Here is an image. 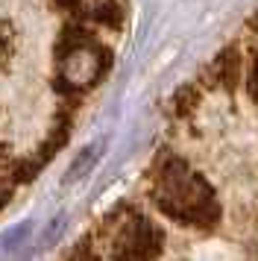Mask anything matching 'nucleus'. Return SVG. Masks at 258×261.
Returning a JSON list of instances; mask_svg holds the SVG:
<instances>
[{
  "instance_id": "f03ea898",
  "label": "nucleus",
  "mask_w": 258,
  "mask_h": 261,
  "mask_svg": "<svg viewBox=\"0 0 258 261\" xmlns=\"http://www.w3.org/2000/svg\"><path fill=\"white\" fill-rule=\"evenodd\" d=\"M162 249V232L147 217H132L126 226L117 229L112 241V258L115 261H150Z\"/></svg>"
},
{
  "instance_id": "20e7f679",
  "label": "nucleus",
  "mask_w": 258,
  "mask_h": 261,
  "mask_svg": "<svg viewBox=\"0 0 258 261\" xmlns=\"http://www.w3.org/2000/svg\"><path fill=\"white\" fill-rule=\"evenodd\" d=\"M249 94L258 103V56H255V65H252V76H249Z\"/></svg>"
},
{
  "instance_id": "39448f33",
  "label": "nucleus",
  "mask_w": 258,
  "mask_h": 261,
  "mask_svg": "<svg viewBox=\"0 0 258 261\" xmlns=\"http://www.w3.org/2000/svg\"><path fill=\"white\" fill-rule=\"evenodd\" d=\"M6 200H9V185H6V182L0 179V205H3Z\"/></svg>"
},
{
  "instance_id": "7ed1b4c3",
  "label": "nucleus",
  "mask_w": 258,
  "mask_h": 261,
  "mask_svg": "<svg viewBox=\"0 0 258 261\" xmlns=\"http://www.w3.org/2000/svg\"><path fill=\"white\" fill-rule=\"evenodd\" d=\"M12 56V30L6 24H0V62H9Z\"/></svg>"
},
{
  "instance_id": "f257e3e1",
  "label": "nucleus",
  "mask_w": 258,
  "mask_h": 261,
  "mask_svg": "<svg viewBox=\"0 0 258 261\" xmlns=\"http://www.w3.org/2000/svg\"><path fill=\"white\" fill-rule=\"evenodd\" d=\"M152 200L164 214H170L182 223L205 226L217 217L214 191L205 185V179L197 176L179 159H170L159 167V176L152 185Z\"/></svg>"
}]
</instances>
